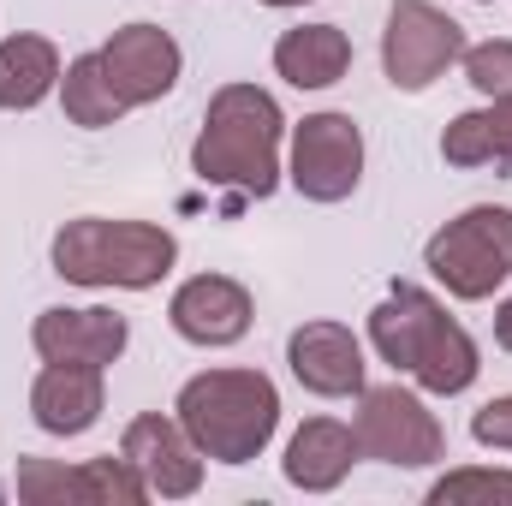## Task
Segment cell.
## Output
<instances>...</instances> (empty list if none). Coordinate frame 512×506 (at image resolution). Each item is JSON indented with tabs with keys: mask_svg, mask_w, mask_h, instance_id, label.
Here are the masks:
<instances>
[{
	"mask_svg": "<svg viewBox=\"0 0 512 506\" xmlns=\"http://www.w3.org/2000/svg\"><path fill=\"white\" fill-rule=\"evenodd\" d=\"M370 340L382 352V364H393L399 376H411L423 393H465L477 381V340L447 316V304H435L423 286L399 280L382 304L370 310Z\"/></svg>",
	"mask_w": 512,
	"mask_h": 506,
	"instance_id": "obj_1",
	"label": "cell"
},
{
	"mask_svg": "<svg viewBox=\"0 0 512 506\" xmlns=\"http://www.w3.org/2000/svg\"><path fill=\"white\" fill-rule=\"evenodd\" d=\"M280 102L256 84H221L209 96V114L197 131L191 167L203 185H227L239 197H274L280 185Z\"/></svg>",
	"mask_w": 512,
	"mask_h": 506,
	"instance_id": "obj_2",
	"label": "cell"
},
{
	"mask_svg": "<svg viewBox=\"0 0 512 506\" xmlns=\"http://www.w3.org/2000/svg\"><path fill=\"white\" fill-rule=\"evenodd\" d=\"M173 417L203 459L251 465L280 429V393L262 370H203L179 387Z\"/></svg>",
	"mask_w": 512,
	"mask_h": 506,
	"instance_id": "obj_3",
	"label": "cell"
},
{
	"mask_svg": "<svg viewBox=\"0 0 512 506\" xmlns=\"http://www.w3.org/2000/svg\"><path fill=\"white\" fill-rule=\"evenodd\" d=\"M179 245L167 227L149 221H108V215H84L66 221L54 233V274L72 286H126V292H149L173 274Z\"/></svg>",
	"mask_w": 512,
	"mask_h": 506,
	"instance_id": "obj_4",
	"label": "cell"
},
{
	"mask_svg": "<svg viewBox=\"0 0 512 506\" xmlns=\"http://www.w3.org/2000/svg\"><path fill=\"white\" fill-rule=\"evenodd\" d=\"M423 268L465 304L495 298V286L512 280V209L501 203L465 209L423 245Z\"/></svg>",
	"mask_w": 512,
	"mask_h": 506,
	"instance_id": "obj_5",
	"label": "cell"
},
{
	"mask_svg": "<svg viewBox=\"0 0 512 506\" xmlns=\"http://www.w3.org/2000/svg\"><path fill=\"white\" fill-rule=\"evenodd\" d=\"M465 48L471 42H465V24L459 18H447L429 0H393L387 30H382V66H387V84L393 90H405V96L429 90L447 66L465 60Z\"/></svg>",
	"mask_w": 512,
	"mask_h": 506,
	"instance_id": "obj_6",
	"label": "cell"
},
{
	"mask_svg": "<svg viewBox=\"0 0 512 506\" xmlns=\"http://www.w3.org/2000/svg\"><path fill=\"white\" fill-rule=\"evenodd\" d=\"M358 447L364 459H382V465H435L447 459V429L435 423V411L411 393V387H364L358 393Z\"/></svg>",
	"mask_w": 512,
	"mask_h": 506,
	"instance_id": "obj_7",
	"label": "cell"
},
{
	"mask_svg": "<svg viewBox=\"0 0 512 506\" xmlns=\"http://www.w3.org/2000/svg\"><path fill=\"white\" fill-rule=\"evenodd\" d=\"M18 501L24 506H143L149 483L137 477L126 453H102L84 465L60 459H18Z\"/></svg>",
	"mask_w": 512,
	"mask_h": 506,
	"instance_id": "obj_8",
	"label": "cell"
},
{
	"mask_svg": "<svg viewBox=\"0 0 512 506\" xmlns=\"http://www.w3.org/2000/svg\"><path fill=\"white\" fill-rule=\"evenodd\" d=\"M298 197L310 203H346L364 179V131L352 114H310L292 126V173Z\"/></svg>",
	"mask_w": 512,
	"mask_h": 506,
	"instance_id": "obj_9",
	"label": "cell"
},
{
	"mask_svg": "<svg viewBox=\"0 0 512 506\" xmlns=\"http://www.w3.org/2000/svg\"><path fill=\"white\" fill-rule=\"evenodd\" d=\"M120 453L137 465V477L149 483V495H161V501H185V495L203 489V453L179 429V417H161V411L131 417Z\"/></svg>",
	"mask_w": 512,
	"mask_h": 506,
	"instance_id": "obj_10",
	"label": "cell"
},
{
	"mask_svg": "<svg viewBox=\"0 0 512 506\" xmlns=\"http://www.w3.org/2000/svg\"><path fill=\"white\" fill-rule=\"evenodd\" d=\"M102 66H108V78H114V90H120V102L126 108H149V102H161L173 84H179V42L161 30V24H126V30H114L102 48Z\"/></svg>",
	"mask_w": 512,
	"mask_h": 506,
	"instance_id": "obj_11",
	"label": "cell"
},
{
	"mask_svg": "<svg viewBox=\"0 0 512 506\" xmlns=\"http://www.w3.org/2000/svg\"><path fill=\"white\" fill-rule=\"evenodd\" d=\"M251 316H256L251 292L227 274H191L167 304L173 334L191 340V346H239L251 334Z\"/></svg>",
	"mask_w": 512,
	"mask_h": 506,
	"instance_id": "obj_12",
	"label": "cell"
},
{
	"mask_svg": "<svg viewBox=\"0 0 512 506\" xmlns=\"http://www.w3.org/2000/svg\"><path fill=\"white\" fill-rule=\"evenodd\" d=\"M131 328L120 310H42L36 316V328H30V346H36V358L42 364H96V370H108V364H120V352H126Z\"/></svg>",
	"mask_w": 512,
	"mask_h": 506,
	"instance_id": "obj_13",
	"label": "cell"
},
{
	"mask_svg": "<svg viewBox=\"0 0 512 506\" xmlns=\"http://www.w3.org/2000/svg\"><path fill=\"white\" fill-rule=\"evenodd\" d=\"M286 364L298 387L322 393V399H346V393H364V346L352 328L340 322H304L292 340H286Z\"/></svg>",
	"mask_w": 512,
	"mask_h": 506,
	"instance_id": "obj_14",
	"label": "cell"
},
{
	"mask_svg": "<svg viewBox=\"0 0 512 506\" xmlns=\"http://www.w3.org/2000/svg\"><path fill=\"white\" fill-rule=\"evenodd\" d=\"M108 393H102V370L96 364H48L36 387H30V417L48 435H84L96 429Z\"/></svg>",
	"mask_w": 512,
	"mask_h": 506,
	"instance_id": "obj_15",
	"label": "cell"
},
{
	"mask_svg": "<svg viewBox=\"0 0 512 506\" xmlns=\"http://www.w3.org/2000/svg\"><path fill=\"white\" fill-rule=\"evenodd\" d=\"M364 459L358 447V429L352 423H334V417H310L292 441H286V483L304 489V495H328L346 483V471Z\"/></svg>",
	"mask_w": 512,
	"mask_h": 506,
	"instance_id": "obj_16",
	"label": "cell"
},
{
	"mask_svg": "<svg viewBox=\"0 0 512 506\" xmlns=\"http://www.w3.org/2000/svg\"><path fill=\"white\" fill-rule=\"evenodd\" d=\"M274 72L292 90H328L352 72V36L340 24H298L274 42Z\"/></svg>",
	"mask_w": 512,
	"mask_h": 506,
	"instance_id": "obj_17",
	"label": "cell"
},
{
	"mask_svg": "<svg viewBox=\"0 0 512 506\" xmlns=\"http://www.w3.org/2000/svg\"><path fill=\"white\" fill-rule=\"evenodd\" d=\"M60 84V48L48 36H6L0 42V114H24L36 102H48V90Z\"/></svg>",
	"mask_w": 512,
	"mask_h": 506,
	"instance_id": "obj_18",
	"label": "cell"
},
{
	"mask_svg": "<svg viewBox=\"0 0 512 506\" xmlns=\"http://www.w3.org/2000/svg\"><path fill=\"white\" fill-rule=\"evenodd\" d=\"M441 155L447 167H507L512 173V96L477 114H459L441 131Z\"/></svg>",
	"mask_w": 512,
	"mask_h": 506,
	"instance_id": "obj_19",
	"label": "cell"
},
{
	"mask_svg": "<svg viewBox=\"0 0 512 506\" xmlns=\"http://www.w3.org/2000/svg\"><path fill=\"white\" fill-rule=\"evenodd\" d=\"M60 102H66V120L84 126V131H102L126 114V102H120V90H114L102 54H78V60L60 72Z\"/></svg>",
	"mask_w": 512,
	"mask_h": 506,
	"instance_id": "obj_20",
	"label": "cell"
},
{
	"mask_svg": "<svg viewBox=\"0 0 512 506\" xmlns=\"http://www.w3.org/2000/svg\"><path fill=\"white\" fill-rule=\"evenodd\" d=\"M465 78H471V90L477 96H489V102H507L512 96V42H477V48H465Z\"/></svg>",
	"mask_w": 512,
	"mask_h": 506,
	"instance_id": "obj_21",
	"label": "cell"
},
{
	"mask_svg": "<svg viewBox=\"0 0 512 506\" xmlns=\"http://www.w3.org/2000/svg\"><path fill=\"white\" fill-rule=\"evenodd\" d=\"M459 501H512V471H447L429 506H459Z\"/></svg>",
	"mask_w": 512,
	"mask_h": 506,
	"instance_id": "obj_22",
	"label": "cell"
},
{
	"mask_svg": "<svg viewBox=\"0 0 512 506\" xmlns=\"http://www.w3.org/2000/svg\"><path fill=\"white\" fill-rule=\"evenodd\" d=\"M471 435H477L483 447H495V453H512V393L489 399V405L471 417Z\"/></svg>",
	"mask_w": 512,
	"mask_h": 506,
	"instance_id": "obj_23",
	"label": "cell"
},
{
	"mask_svg": "<svg viewBox=\"0 0 512 506\" xmlns=\"http://www.w3.org/2000/svg\"><path fill=\"white\" fill-rule=\"evenodd\" d=\"M495 346H501V352H512V298L495 310Z\"/></svg>",
	"mask_w": 512,
	"mask_h": 506,
	"instance_id": "obj_24",
	"label": "cell"
},
{
	"mask_svg": "<svg viewBox=\"0 0 512 506\" xmlns=\"http://www.w3.org/2000/svg\"><path fill=\"white\" fill-rule=\"evenodd\" d=\"M262 6H304V0H262Z\"/></svg>",
	"mask_w": 512,
	"mask_h": 506,
	"instance_id": "obj_25",
	"label": "cell"
}]
</instances>
